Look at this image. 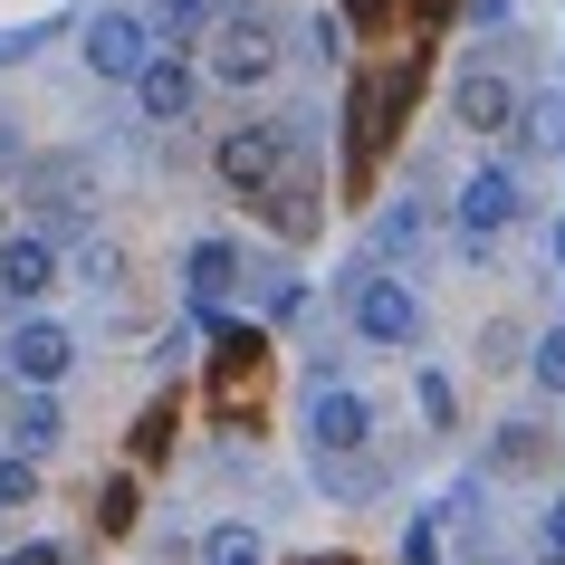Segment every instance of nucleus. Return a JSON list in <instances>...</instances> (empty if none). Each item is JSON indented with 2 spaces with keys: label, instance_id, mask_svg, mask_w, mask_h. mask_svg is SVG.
<instances>
[{
  "label": "nucleus",
  "instance_id": "5701e85b",
  "mask_svg": "<svg viewBox=\"0 0 565 565\" xmlns=\"http://www.w3.org/2000/svg\"><path fill=\"white\" fill-rule=\"evenodd\" d=\"M508 20V0H470V30H499Z\"/></svg>",
  "mask_w": 565,
  "mask_h": 565
},
{
  "label": "nucleus",
  "instance_id": "7ed1b4c3",
  "mask_svg": "<svg viewBox=\"0 0 565 565\" xmlns=\"http://www.w3.org/2000/svg\"><path fill=\"white\" fill-rule=\"evenodd\" d=\"M0 364H10L30 393H58V374L77 364V335H67L58 317H20V327L0 335Z\"/></svg>",
  "mask_w": 565,
  "mask_h": 565
},
{
  "label": "nucleus",
  "instance_id": "0eeeda50",
  "mask_svg": "<svg viewBox=\"0 0 565 565\" xmlns=\"http://www.w3.org/2000/svg\"><path fill=\"white\" fill-rule=\"evenodd\" d=\"M278 163H288V145H278L268 125H239V135H221V182H231V192H249V202L278 182Z\"/></svg>",
  "mask_w": 565,
  "mask_h": 565
},
{
  "label": "nucleus",
  "instance_id": "423d86ee",
  "mask_svg": "<svg viewBox=\"0 0 565 565\" xmlns=\"http://www.w3.org/2000/svg\"><path fill=\"white\" fill-rule=\"evenodd\" d=\"M364 431H374V413H364L355 384H317L307 393V441L317 450H364Z\"/></svg>",
  "mask_w": 565,
  "mask_h": 565
},
{
  "label": "nucleus",
  "instance_id": "4468645a",
  "mask_svg": "<svg viewBox=\"0 0 565 565\" xmlns=\"http://www.w3.org/2000/svg\"><path fill=\"white\" fill-rule=\"evenodd\" d=\"M211 30H221V10H211V0H163V10H153V39H163V49L211 39Z\"/></svg>",
  "mask_w": 565,
  "mask_h": 565
},
{
  "label": "nucleus",
  "instance_id": "393cba45",
  "mask_svg": "<svg viewBox=\"0 0 565 565\" xmlns=\"http://www.w3.org/2000/svg\"><path fill=\"white\" fill-rule=\"evenodd\" d=\"M546 249H556V268H565V211H556V231H546Z\"/></svg>",
  "mask_w": 565,
  "mask_h": 565
},
{
  "label": "nucleus",
  "instance_id": "4be33fe9",
  "mask_svg": "<svg viewBox=\"0 0 565 565\" xmlns=\"http://www.w3.org/2000/svg\"><path fill=\"white\" fill-rule=\"evenodd\" d=\"M0 565H67V546H58V536H30V546H10Z\"/></svg>",
  "mask_w": 565,
  "mask_h": 565
},
{
  "label": "nucleus",
  "instance_id": "2eb2a0df",
  "mask_svg": "<svg viewBox=\"0 0 565 565\" xmlns=\"http://www.w3.org/2000/svg\"><path fill=\"white\" fill-rule=\"evenodd\" d=\"M202 565H268V546H259V527H239V518H231V527L202 536Z\"/></svg>",
  "mask_w": 565,
  "mask_h": 565
},
{
  "label": "nucleus",
  "instance_id": "412c9836",
  "mask_svg": "<svg viewBox=\"0 0 565 565\" xmlns=\"http://www.w3.org/2000/svg\"><path fill=\"white\" fill-rule=\"evenodd\" d=\"M441 556V527H431V518H413V527H403V565H431Z\"/></svg>",
  "mask_w": 565,
  "mask_h": 565
},
{
  "label": "nucleus",
  "instance_id": "b1692460",
  "mask_svg": "<svg viewBox=\"0 0 565 565\" xmlns=\"http://www.w3.org/2000/svg\"><path fill=\"white\" fill-rule=\"evenodd\" d=\"M546 546L565 556V499H546Z\"/></svg>",
  "mask_w": 565,
  "mask_h": 565
},
{
  "label": "nucleus",
  "instance_id": "f3484780",
  "mask_svg": "<svg viewBox=\"0 0 565 565\" xmlns=\"http://www.w3.org/2000/svg\"><path fill=\"white\" fill-rule=\"evenodd\" d=\"M527 374H536L546 393H565V327H556V335H536V345H527Z\"/></svg>",
  "mask_w": 565,
  "mask_h": 565
},
{
  "label": "nucleus",
  "instance_id": "a211bd4d",
  "mask_svg": "<svg viewBox=\"0 0 565 565\" xmlns=\"http://www.w3.org/2000/svg\"><path fill=\"white\" fill-rule=\"evenodd\" d=\"M422 422H431V431H450V422H460V413H450V374H422Z\"/></svg>",
  "mask_w": 565,
  "mask_h": 565
},
{
  "label": "nucleus",
  "instance_id": "dca6fc26",
  "mask_svg": "<svg viewBox=\"0 0 565 565\" xmlns=\"http://www.w3.org/2000/svg\"><path fill=\"white\" fill-rule=\"evenodd\" d=\"M527 145L536 153H565V96H536V106H527Z\"/></svg>",
  "mask_w": 565,
  "mask_h": 565
},
{
  "label": "nucleus",
  "instance_id": "ddd939ff",
  "mask_svg": "<svg viewBox=\"0 0 565 565\" xmlns=\"http://www.w3.org/2000/svg\"><path fill=\"white\" fill-rule=\"evenodd\" d=\"M231 278H239V249H231V239H202V249H192V298L221 307V298H231Z\"/></svg>",
  "mask_w": 565,
  "mask_h": 565
},
{
  "label": "nucleus",
  "instance_id": "a878e982",
  "mask_svg": "<svg viewBox=\"0 0 565 565\" xmlns=\"http://www.w3.org/2000/svg\"><path fill=\"white\" fill-rule=\"evenodd\" d=\"M374 10H384V0H345V20H374Z\"/></svg>",
  "mask_w": 565,
  "mask_h": 565
},
{
  "label": "nucleus",
  "instance_id": "9b49d317",
  "mask_svg": "<svg viewBox=\"0 0 565 565\" xmlns=\"http://www.w3.org/2000/svg\"><path fill=\"white\" fill-rule=\"evenodd\" d=\"M460 125H470V135H508V125H518V87L489 77V67H470V77H460Z\"/></svg>",
  "mask_w": 565,
  "mask_h": 565
},
{
  "label": "nucleus",
  "instance_id": "9d476101",
  "mask_svg": "<svg viewBox=\"0 0 565 565\" xmlns=\"http://www.w3.org/2000/svg\"><path fill=\"white\" fill-rule=\"evenodd\" d=\"M58 288V249H49V231H20V239H0V298H49Z\"/></svg>",
  "mask_w": 565,
  "mask_h": 565
},
{
  "label": "nucleus",
  "instance_id": "6e6552de",
  "mask_svg": "<svg viewBox=\"0 0 565 565\" xmlns=\"http://www.w3.org/2000/svg\"><path fill=\"white\" fill-rule=\"evenodd\" d=\"M135 106H145L153 125H192V106H202V77L182 67V49H163V58L135 77Z\"/></svg>",
  "mask_w": 565,
  "mask_h": 565
},
{
  "label": "nucleus",
  "instance_id": "f257e3e1",
  "mask_svg": "<svg viewBox=\"0 0 565 565\" xmlns=\"http://www.w3.org/2000/svg\"><path fill=\"white\" fill-rule=\"evenodd\" d=\"M77 49H87V67H96V77H125V87H135V77H145L153 58H163L153 20H135V10H96L87 30H77Z\"/></svg>",
  "mask_w": 565,
  "mask_h": 565
},
{
  "label": "nucleus",
  "instance_id": "1a4fd4ad",
  "mask_svg": "<svg viewBox=\"0 0 565 565\" xmlns=\"http://www.w3.org/2000/svg\"><path fill=\"white\" fill-rule=\"evenodd\" d=\"M403 87H413L403 67H384V77H364V87H355V182L374 173V153H384V135H393V106H403Z\"/></svg>",
  "mask_w": 565,
  "mask_h": 565
},
{
  "label": "nucleus",
  "instance_id": "f8f14e48",
  "mask_svg": "<svg viewBox=\"0 0 565 565\" xmlns=\"http://www.w3.org/2000/svg\"><path fill=\"white\" fill-rule=\"evenodd\" d=\"M67 431V413H58V393H20V413H10V441H20V460H39V450Z\"/></svg>",
  "mask_w": 565,
  "mask_h": 565
},
{
  "label": "nucleus",
  "instance_id": "39448f33",
  "mask_svg": "<svg viewBox=\"0 0 565 565\" xmlns=\"http://www.w3.org/2000/svg\"><path fill=\"white\" fill-rule=\"evenodd\" d=\"M355 335L364 345H413L422 335V298L403 288V278H364L355 288Z\"/></svg>",
  "mask_w": 565,
  "mask_h": 565
},
{
  "label": "nucleus",
  "instance_id": "bb28decb",
  "mask_svg": "<svg viewBox=\"0 0 565 565\" xmlns=\"http://www.w3.org/2000/svg\"><path fill=\"white\" fill-rule=\"evenodd\" d=\"M556 565H565V556H556Z\"/></svg>",
  "mask_w": 565,
  "mask_h": 565
},
{
  "label": "nucleus",
  "instance_id": "20e7f679",
  "mask_svg": "<svg viewBox=\"0 0 565 565\" xmlns=\"http://www.w3.org/2000/svg\"><path fill=\"white\" fill-rule=\"evenodd\" d=\"M508 221H518V173H508V163H479V173L460 182V249L489 259V239H499Z\"/></svg>",
  "mask_w": 565,
  "mask_h": 565
},
{
  "label": "nucleus",
  "instance_id": "f03ea898",
  "mask_svg": "<svg viewBox=\"0 0 565 565\" xmlns=\"http://www.w3.org/2000/svg\"><path fill=\"white\" fill-rule=\"evenodd\" d=\"M202 67L221 77V87H268V67H278V30L249 20V10H231V20L202 39Z\"/></svg>",
  "mask_w": 565,
  "mask_h": 565
},
{
  "label": "nucleus",
  "instance_id": "aec40b11",
  "mask_svg": "<svg viewBox=\"0 0 565 565\" xmlns=\"http://www.w3.org/2000/svg\"><path fill=\"white\" fill-rule=\"evenodd\" d=\"M39 489V460H0V508H20Z\"/></svg>",
  "mask_w": 565,
  "mask_h": 565
},
{
  "label": "nucleus",
  "instance_id": "6ab92c4d",
  "mask_svg": "<svg viewBox=\"0 0 565 565\" xmlns=\"http://www.w3.org/2000/svg\"><path fill=\"white\" fill-rule=\"evenodd\" d=\"M49 30H58V20H30V30H0V67H10V58H39V49H49Z\"/></svg>",
  "mask_w": 565,
  "mask_h": 565
}]
</instances>
